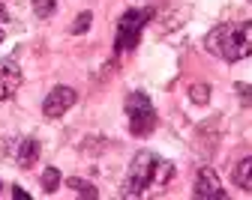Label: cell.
Masks as SVG:
<instances>
[{
    "instance_id": "1",
    "label": "cell",
    "mask_w": 252,
    "mask_h": 200,
    "mask_svg": "<svg viewBox=\"0 0 252 200\" xmlns=\"http://www.w3.org/2000/svg\"><path fill=\"white\" fill-rule=\"evenodd\" d=\"M174 176V164L159 158L156 152L150 150H141L135 152L129 171H126V179H123V197H141L147 194V188H162L168 185Z\"/></svg>"
},
{
    "instance_id": "2",
    "label": "cell",
    "mask_w": 252,
    "mask_h": 200,
    "mask_svg": "<svg viewBox=\"0 0 252 200\" xmlns=\"http://www.w3.org/2000/svg\"><path fill=\"white\" fill-rule=\"evenodd\" d=\"M204 45H207L210 54L222 57L228 63L252 57V18L237 21V24H219V27H213L207 33Z\"/></svg>"
},
{
    "instance_id": "3",
    "label": "cell",
    "mask_w": 252,
    "mask_h": 200,
    "mask_svg": "<svg viewBox=\"0 0 252 200\" xmlns=\"http://www.w3.org/2000/svg\"><path fill=\"white\" fill-rule=\"evenodd\" d=\"M126 117H129V131L135 138H147L156 128V108L150 102V96L141 90L126 96Z\"/></svg>"
},
{
    "instance_id": "4",
    "label": "cell",
    "mask_w": 252,
    "mask_h": 200,
    "mask_svg": "<svg viewBox=\"0 0 252 200\" xmlns=\"http://www.w3.org/2000/svg\"><path fill=\"white\" fill-rule=\"evenodd\" d=\"M150 9H126L117 21V33H114V51L123 54V51H132L141 39V30L147 27L150 21Z\"/></svg>"
},
{
    "instance_id": "5",
    "label": "cell",
    "mask_w": 252,
    "mask_h": 200,
    "mask_svg": "<svg viewBox=\"0 0 252 200\" xmlns=\"http://www.w3.org/2000/svg\"><path fill=\"white\" fill-rule=\"evenodd\" d=\"M75 99H78V93L72 90V87H63V84H57L48 96H45V102H42V114L48 117V120H57V117H63L72 105H75Z\"/></svg>"
},
{
    "instance_id": "6",
    "label": "cell",
    "mask_w": 252,
    "mask_h": 200,
    "mask_svg": "<svg viewBox=\"0 0 252 200\" xmlns=\"http://www.w3.org/2000/svg\"><path fill=\"white\" fill-rule=\"evenodd\" d=\"M192 194H195L198 200H225V197H228V191L222 188V182H219V176H216L213 168H201V171H198Z\"/></svg>"
},
{
    "instance_id": "7",
    "label": "cell",
    "mask_w": 252,
    "mask_h": 200,
    "mask_svg": "<svg viewBox=\"0 0 252 200\" xmlns=\"http://www.w3.org/2000/svg\"><path fill=\"white\" fill-rule=\"evenodd\" d=\"M21 87V69L15 57H3L0 60V102H9Z\"/></svg>"
},
{
    "instance_id": "8",
    "label": "cell",
    "mask_w": 252,
    "mask_h": 200,
    "mask_svg": "<svg viewBox=\"0 0 252 200\" xmlns=\"http://www.w3.org/2000/svg\"><path fill=\"white\" fill-rule=\"evenodd\" d=\"M15 161H18V168H33V164L39 161V141L36 138H21L18 150H15Z\"/></svg>"
},
{
    "instance_id": "9",
    "label": "cell",
    "mask_w": 252,
    "mask_h": 200,
    "mask_svg": "<svg viewBox=\"0 0 252 200\" xmlns=\"http://www.w3.org/2000/svg\"><path fill=\"white\" fill-rule=\"evenodd\" d=\"M234 182H237V188H243V191H249L252 194V155L249 158H243V161H237V168H234Z\"/></svg>"
},
{
    "instance_id": "10",
    "label": "cell",
    "mask_w": 252,
    "mask_h": 200,
    "mask_svg": "<svg viewBox=\"0 0 252 200\" xmlns=\"http://www.w3.org/2000/svg\"><path fill=\"white\" fill-rule=\"evenodd\" d=\"M66 185H69V188H75V194H78V197H99L96 185H93V182H84V179H78V176H69V179H66Z\"/></svg>"
},
{
    "instance_id": "11",
    "label": "cell",
    "mask_w": 252,
    "mask_h": 200,
    "mask_svg": "<svg viewBox=\"0 0 252 200\" xmlns=\"http://www.w3.org/2000/svg\"><path fill=\"white\" fill-rule=\"evenodd\" d=\"M42 188H45V194H54L60 188V171L57 168H45L42 171Z\"/></svg>"
},
{
    "instance_id": "12",
    "label": "cell",
    "mask_w": 252,
    "mask_h": 200,
    "mask_svg": "<svg viewBox=\"0 0 252 200\" xmlns=\"http://www.w3.org/2000/svg\"><path fill=\"white\" fill-rule=\"evenodd\" d=\"M189 99H192L195 105H207L210 102V87L207 84H192L189 87Z\"/></svg>"
},
{
    "instance_id": "13",
    "label": "cell",
    "mask_w": 252,
    "mask_h": 200,
    "mask_svg": "<svg viewBox=\"0 0 252 200\" xmlns=\"http://www.w3.org/2000/svg\"><path fill=\"white\" fill-rule=\"evenodd\" d=\"M54 9H57V0H33V12L39 18H51Z\"/></svg>"
},
{
    "instance_id": "14",
    "label": "cell",
    "mask_w": 252,
    "mask_h": 200,
    "mask_svg": "<svg viewBox=\"0 0 252 200\" xmlns=\"http://www.w3.org/2000/svg\"><path fill=\"white\" fill-rule=\"evenodd\" d=\"M90 21H93V15H90V12H81V15L75 18V24H72V33H75V36H78V33H84V30L90 27Z\"/></svg>"
},
{
    "instance_id": "15",
    "label": "cell",
    "mask_w": 252,
    "mask_h": 200,
    "mask_svg": "<svg viewBox=\"0 0 252 200\" xmlns=\"http://www.w3.org/2000/svg\"><path fill=\"white\" fill-rule=\"evenodd\" d=\"M234 90L240 93V102L243 105H252V84H234Z\"/></svg>"
},
{
    "instance_id": "16",
    "label": "cell",
    "mask_w": 252,
    "mask_h": 200,
    "mask_svg": "<svg viewBox=\"0 0 252 200\" xmlns=\"http://www.w3.org/2000/svg\"><path fill=\"white\" fill-rule=\"evenodd\" d=\"M12 197H15V200H30V194H27L24 188H18V185L12 188Z\"/></svg>"
},
{
    "instance_id": "17",
    "label": "cell",
    "mask_w": 252,
    "mask_h": 200,
    "mask_svg": "<svg viewBox=\"0 0 252 200\" xmlns=\"http://www.w3.org/2000/svg\"><path fill=\"white\" fill-rule=\"evenodd\" d=\"M3 21H9V12H6L3 6H0V24H3Z\"/></svg>"
},
{
    "instance_id": "18",
    "label": "cell",
    "mask_w": 252,
    "mask_h": 200,
    "mask_svg": "<svg viewBox=\"0 0 252 200\" xmlns=\"http://www.w3.org/2000/svg\"><path fill=\"white\" fill-rule=\"evenodd\" d=\"M6 39V33H3V27H0V42H3Z\"/></svg>"
}]
</instances>
